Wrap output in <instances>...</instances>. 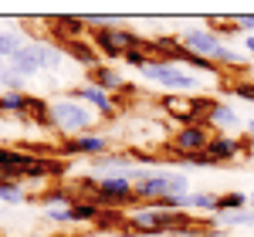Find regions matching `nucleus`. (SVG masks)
I'll use <instances>...</instances> for the list:
<instances>
[{"instance_id": "9", "label": "nucleus", "mask_w": 254, "mask_h": 237, "mask_svg": "<svg viewBox=\"0 0 254 237\" xmlns=\"http://www.w3.org/2000/svg\"><path fill=\"white\" fill-rule=\"evenodd\" d=\"M34 153H24V149H10V146H0V179H10V183H20L24 179V170L34 163Z\"/></svg>"}, {"instance_id": "13", "label": "nucleus", "mask_w": 254, "mask_h": 237, "mask_svg": "<svg viewBox=\"0 0 254 237\" xmlns=\"http://www.w3.org/2000/svg\"><path fill=\"white\" fill-rule=\"evenodd\" d=\"M64 55L71 61H78L81 68H88V71H95V68H102V55H98L95 48H92V41H71V44H64Z\"/></svg>"}, {"instance_id": "7", "label": "nucleus", "mask_w": 254, "mask_h": 237, "mask_svg": "<svg viewBox=\"0 0 254 237\" xmlns=\"http://www.w3.org/2000/svg\"><path fill=\"white\" fill-rule=\"evenodd\" d=\"M112 149L109 136L102 132H85V136H71V139H61V156L75 159V156H88V159H98Z\"/></svg>"}, {"instance_id": "33", "label": "nucleus", "mask_w": 254, "mask_h": 237, "mask_svg": "<svg viewBox=\"0 0 254 237\" xmlns=\"http://www.w3.org/2000/svg\"><path fill=\"white\" fill-rule=\"evenodd\" d=\"M251 170H254V156H251Z\"/></svg>"}, {"instance_id": "4", "label": "nucleus", "mask_w": 254, "mask_h": 237, "mask_svg": "<svg viewBox=\"0 0 254 237\" xmlns=\"http://www.w3.org/2000/svg\"><path fill=\"white\" fill-rule=\"evenodd\" d=\"M142 78L149 81L153 88H159L163 95H193L200 88V78L193 71H187L180 64H170V61H149Z\"/></svg>"}, {"instance_id": "29", "label": "nucleus", "mask_w": 254, "mask_h": 237, "mask_svg": "<svg viewBox=\"0 0 254 237\" xmlns=\"http://www.w3.org/2000/svg\"><path fill=\"white\" fill-rule=\"evenodd\" d=\"M122 61H126L129 68H136V71H146V64H149L153 58H149L142 48H136V51H126V55H122Z\"/></svg>"}, {"instance_id": "8", "label": "nucleus", "mask_w": 254, "mask_h": 237, "mask_svg": "<svg viewBox=\"0 0 254 237\" xmlns=\"http://www.w3.org/2000/svg\"><path fill=\"white\" fill-rule=\"evenodd\" d=\"M71 95H75L78 102H85L88 109H95L102 118H112V116H116V102H112V95H109V92H102L98 85H92V81L75 85V88H71Z\"/></svg>"}, {"instance_id": "30", "label": "nucleus", "mask_w": 254, "mask_h": 237, "mask_svg": "<svg viewBox=\"0 0 254 237\" xmlns=\"http://www.w3.org/2000/svg\"><path fill=\"white\" fill-rule=\"evenodd\" d=\"M237 31H244V34H254V14H241V17H234Z\"/></svg>"}, {"instance_id": "23", "label": "nucleus", "mask_w": 254, "mask_h": 237, "mask_svg": "<svg viewBox=\"0 0 254 237\" xmlns=\"http://www.w3.org/2000/svg\"><path fill=\"white\" fill-rule=\"evenodd\" d=\"M0 203H7V207H20V203H27L24 186H20V183H10V179H0Z\"/></svg>"}, {"instance_id": "6", "label": "nucleus", "mask_w": 254, "mask_h": 237, "mask_svg": "<svg viewBox=\"0 0 254 237\" xmlns=\"http://www.w3.org/2000/svg\"><path fill=\"white\" fill-rule=\"evenodd\" d=\"M214 139V129L210 125H180L173 136H170V153L173 156H193V153H207Z\"/></svg>"}, {"instance_id": "10", "label": "nucleus", "mask_w": 254, "mask_h": 237, "mask_svg": "<svg viewBox=\"0 0 254 237\" xmlns=\"http://www.w3.org/2000/svg\"><path fill=\"white\" fill-rule=\"evenodd\" d=\"M207 125H210V129H217V132H224V136H234L237 129H241V125H248V122L237 116L234 105L214 99V109H210V116H207Z\"/></svg>"}, {"instance_id": "18", "label": "nucleus", "mask_w": 254, "mask_h": 237, "mask_svg": "<svg viewBox=\"0 0 254 237\" xmlns=\"http://www.w3.org/2000/svg\"><path fill=\"white\" fill-rule=\"evenodd\" d=\"M27 34H24V31H14V27H3V31H0V61H3V64H7V61L14 58V55H17L20 48H24V44H27Z\"/></svg>"}, {"instance_id": "17", "label": "nucleus", "mask_w": 254, "mask_h": 237, "mask_svg": "<svg viewBox=\"0 0 254 237\" xmlns=\"http://www.w3.org/2000/svg\"><path fill=\"white\" fill-rule=\"evenodd\" d=\"M31 105H34V99L27 92H3L0 95V112L3 116H31Z\"/></svg>"}, {"instance_id": "15", "label": "nucleus", "mask_w": 254, "mask_h": 237, "mask_svg": "<svg viewBox=\"0 0 254 237\" xmlns=\"http://www.w3.org/2000/svg\"><path fill=\"white\" fill-rule=\"evenodd\" d=\"M85 27H88L85 17H55L51 20V31H55V38H61V48L71 44V41H81Z\"/></svg>"}, {"instance_id": "11", "label": "nucleus", "mask_w": 254, "mask_h": 237, "mask_svg": "<svg viewBox=\"0 0 254 237\" xmlns=\"http://www.w3.org/2000/svg\"><path fill=\"white\" fill-rule=\"evenodd\" d=\"M92 170L98 173V179H105V177H132L136 163L126 156V153H105V156L92 159Z\"/></svg>"}, {"instance_id": "19", "label": "nucleus", "mask_w": 254, "mask_h": 237, "mask_svg": "<svg viewBox=\"0 0 254 237\" xmlns=\"http://www.w3.org/2000/svg\"><path fill=\"white\" fill-rule=\"evenodd\" d=\"M98 214H102V207H98L95 200H78L71 207V227H95Z\"/></svg>"}, {"instance_id": "12", "label": "nucleus", "mask_w": 254, "mask_h": 237, "mask_svg": "<svg viewBox=\"0 0 254 237\" xmlns=\"http://www.w3.org/2000/svg\"><path fill=\"white\" fill-rule=\"evenodd\" d=\"M207 153L217 159V163H237L244 156V146H241V136H224V132H214Z\"/></svg>"}, {"instance_id": "5", "label": "nucleus", "mask_w": 254, "mask_h": 237, "mask_svg": "<svg viewBox=\"0 0 254 237\" xmlns=\"http://www.w3.org/2000/svg\"><path fill=\"white\" fill-rule=\"evenodd\" d=\"M98 207H109V210H126L136 203V183L129 177H105L98 179V193H95Z\"/></svg>"}, {"instance_id": "25", "label": "nucleus", "mask_w": 254, "mask_h": 237, "mask_svg": "<svg viewBox=\"0 0 254 237\" xmlns=\"http://www.w3.org/2000/svg\"><path fill=\"white\" fill-rule=\"evenodd\" d=\"M31 118H34L38 129H55V118H51V105H48V99H34V105H31Z\"/></svg>"}, {"instance_id": "32", "label": "nucleus", "mask_w": 254, "mask_h": 237, "mask_svg": "<svg viewBox=\"0 0 254 237\" xmlns=\"http://www.w3.org/2000/svg\"><path fill=\"white\" fill-rule=\"evenodd\" d=\"M248 207H251V210H254V190H251V197H248Z\"/></svg>"}, {"instance_id": "28", "label": "nucleus", "mask_w": 254, "mask_h": 237, "mask_svg": "<svg viewBox=\"0 0 254 237\" xmlns=\"http://www.w3.org/2000/svg\"><path fill=\"white\" fill-rule=\"evenodd\" d=\"M44 220L61 224V227H71V207H44Z\"/></svg>"}, {"instance_id": "26", "label": "nucleus", "mask_w": 254, "mask_h": 237, "mask_svg": "<svg viewBox=\"0 0 254 237\" xmlns=\"http://www.w3.org/2000/svg\"><path fill=\"white\" fill-rule=\"evenodd\" d=\"M24 75H20V71H14V68H10V64H3V68H0V88H3V92H24Z\"/></svg>"}, {"instance_id": "1", "label": "nucleus", "mask_w": 254, "mask_h": 237, "mask_svg": "<svg viewBox=\"0 0 254 237\" xmlns=\"http://www.w3.org/2000/svg\"><path fill=\"white\" fill-rule=\"evenodd\" d=\"M51 105V118H55V129H58L64 139L71 136H85V132H92L98 125V112L95 109H88L85 102H78L71 92L68 95H55V99H48Z\"/></svg>"}, {"instance_id": "20", "label": "nucleus", "mask_w": 254, "mask_h": 237, "mask_svg": "<svg viewBox=\"0 0 254 237\" xmlns=\"http://www.w3.org/2000/svg\"><path fill=\"white\" fill-rule=\"evenodd\" d=\"M183 210H187V214L193 210V217H196V210H200V214H217V193H210V190L187 193V197H183Z\"/></svg>"}, {"instance_id": "24", "label": "nucleus", "mask_w": 254, "mask_h": 237, "mask_svg": "<svg viewBox=\"0 0 254 237\" xmlns=\"http://www.w3.org/2000/svg\"><path fill=\"white\" fill-rule=\"evenodd\" d=\"M176 166H183V170H210V166H220L210 153H193V156H176L173 159Z\"/></svg>"}, {"instance_id": "14", "label": "nucleus", "mask_w": 254, "mask_h": 237, "mask_svg": "<svg viewBox=\"0 0 254 237\" xmlns=\"http://www.w3.org/2000/svg\"><path fill=\"white\" fill-rule=\"evenodd\" d=\"M92 48L105 61H122V48L116 41V27H102V31H92Z\"/></svg>"}, {"instance_id": "22", "label": "nucleus", "mask_w": 254, "mask_h": 237, "mask_svg": "<svg viewBox=\"0 0 254 237\" xmlns=\"http://www.w3.org/2000/svg\"><path fill=\"white\" fill-rule=\"evenodd\" d=\"M237 210H248V193H241V190L217 193V214H237Z\"/></svg>"}, {"instance_id": "31", "label": "nucleus", "mask_w": 254, "mask_h": 237, "mask_svg": "<svg viewBox=\"0 0 254 237\" xmlns=\"http://www.w3.org/2000/svg\"><path fill=\"white\" fill-rule=\"evenodd\" d=\"M241 51L254 61V34H244V44H241Z\"/></svg>"}, {"instance_id": "34", "label": "nucleus", "mask_w": 254, "mask_h": 237, "mask_svg": "<svg viewBox=\"0 0 254 237\" xmlns=\"http://www.w3.org/2000/svg\"><path fill=\"white\" fill-rule=\"evenodd\" d=\"M0 95H3V88H0Z\"/></svg>"}, {"instance_id": "27", "label": "nucleus", "mask_w": 254, "mask_h": 237, "mask_svg": "<svg viewBox=\"0 0 254 237\" xmlns=\"http://www.w3.org/2000/svg\"><path fill=\"white\" fill-rule=\"evenodd\" d=\"M234 99H241V102H251L254 105V78H241V81H234L231 88H227Z\"/></svg>"}, {"instance_id": "2", "label": "nucleus", "mask_w": 254, "mask_h": 237, "mask_svg": "<svg viewBox=\"0 0 254 237\" xmlns=\"http://www.w3.org/2000/svg\"><path fill=\"white\" fill-rule=\"evenodd\" d=\"M64 58H68V55H64L61 44H48V41L31 38L7 64H10L14 71H20L24 78H34V75H41V71H58Z\"/></svg>"}, {"instance_id": "21", "label": "nucleus", "mask_w": 254, "mask_h": 237, "mask_svg": "<svg viewBox=\"0 0 254 237\" xmlns=\"http://www.w3.org/2000/svg\"><path fill=\"white\" fill-rule=\"evenodd\" d=\"M78 193H75V186H51L44 197H41V207H75L78 203Z\"/></svg>"}, {"instance_id": "16", "label": "nucleus", "mask_w": 254, "mask_h": 237, "mask_svg": "<svg viewBox=\"0 0 254 237\" xmlns=\"http://www.w3.org/2000/svg\"><path fill=\"white\" fill-rule=\"evenodd\" d=\"M85 81L98 85V88L109 92V95H112V92H122V85H126V78L119 75L112 64H102V68H95V71H88V78H85Z\"/></svg>"}, {"instance_id": "3", "label": "nucleus", "mask_w": 254, "mask_h": 237, "mask_svg": "<svg viewBox=\"0 0 254 237\" xmlns=\"http://www.w3.org/2000/svg\"><path fill=\"white\" fill-rule=\"evenodd\" d=\"M190 179L180 170H149L142 179H136V203H159L163 197H187Z\"/></svg>"}]
</instances>
